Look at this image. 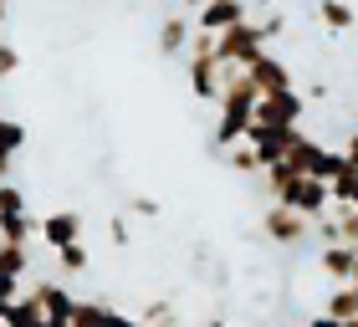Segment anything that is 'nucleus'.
I'll return each mask as SVG.
<instances>
[{"label": "nucleus", "instance_id": "34", "mask_svg": "<svg viewBox=\"0 0 358 327\" xmlns=\"http://www.w3.org/2000/svg\"><path fill=\"white\" fill-rule=\"evenodd\" d=\"M343 154H348V159L358 164V128H353V133H348V149H343Z\"/></svg>", "mask_w": 358, "mask_h": 327}, {"label": "nucleus", "instance_id": "19", "mask_svg": "<svg viewBox=\"0 0 358 327\" xmlns=\"http://www.w3.org/2000/svg\"><path fill=\"white\" fill-rule=\"evenodd\" d=\"M0 327H46V312H41L31 297H21V302L6 312V322H0Z\"/></svg>", "mask_w": 358, "mask_h": 327}, {"label": "nucleus", "instance_id": "25", "mask_svg": "<svg viewBox=\"0 0 358 327\" xmlns=\"http://www.w3.org/2000/svg\"><path fill=\"white\" fill-rule=\"evenodd\" d=\"M103 317H108V307H103V302H77L72 327H103Z\"/></svg>", "mask_w": 358, "mask_h": 327}, {"label": "nucleus", "instance_id": "33", "mask_svg": "<svg viewBox=\"0 0 358 327\" xmlns=\"http://www.w3.org/2000/svg\"><path fill=\"white\" fill-rule=\"evenodd\" d=\"M134 215H159V205H154V200H143V194H138V200H134Z\"/></svg>", "mask_w": 358, "mask_h": 327}, {"label": "nucleus", "instance_id": "1", "mask_svg": "<svg viewBox=\"0 0 358 327\" xmlns=\"http://www.w3.org/2000/svg\"><path fill=\"white\" fill-rule=\"evenodd\" d=\"M262 57H266V36H262V26H256V21L231 26V31H225V36L215 41V61H220V67H241V72H251Z\"/></svg>", "mask_w": 358, "mask_h": 327}, {"label": "nucleus", "instance_id": "5", "mask_svg": "<svg viewBox=\"0 0 358 327\" xmlns=\"http://www.w3.org/2000/svg\"><path fill=\"white\" fill-rule=\"evenodd\" d=\"M313 231H317V225L302 220L297 210H287V205H266V215H262V235L276 240V245H302Z\"/></svg>", "mask_w": 358, "mask_h": 327}, {"label": "nucleus", "instance_id": "29", "mask_svg": "<svg viewBox=\"0 0 358 327\" xmlns=\"http://www.w3.org/2000/svg\"><path fill=\"white\" fill-rule=\"evenodd\" d=\"M282 31H287V15L282 10H276V15H266V21H262V36L271 41V36H282Z\"/></svg>", "mask_w": 358, "mask_h": 327}, {"label": "nucleus", "instance_id": "41", "mask_svg": "<svg viewBox=\"0 0 358 327\" xmlns=\"http://www.w3.org/2000/svg\"><path fill=\"white\" fill-rule=\"evenodd\" d=\"M205 6H210V0H205Z\"/></svg>", "mask_w": 358, "mask_h": 327}, {"label": "nucleus", "instance_id": "37", "mask_svg": "<svg viewBox=\"0 0 358 327\" xmlns=\"http://www.w3.org/2000/svg\"><path fill=\"white\" fill-rule=\"evenodd\" d=\"M46 327H72V322H46Z\"/></svg>", "mask_w": 358, "mask_h": 327}, {"label": "nucleus", "instance_id": "31", "mask_svg": "<svg viewBox=\"0 0 358 327\" xmlns=\"http://www.w3.org/2000/svg\"><path fill=\"white\" fill-rule=\"evenodd\" d=\"M108 235L118 240V245H128V220H118V215H113V220H108Z\"/></svg>", "mask_w": 358, "mask_h": 327}, {"label": "nucleus", "instance_id": "22", "mask_svg": "<svg viewBox=\"0 0 358 327\" xmlns=\"http://www.w3.org/2000/svg\"><path fill=\"white\" fill-rule=\"evenodd\" d=\"M15 215H31L26 194L15 189V184H0V220H15Z\"/></svg>", "mask_w": 358, "mask_h": 327}, {"label": "nucleus", "instance_id": "23", "mask_svg": "<svg viewBox=\"0 0 358 327\" xmlns=\"http://www.w3.org/2000/svg\"><path fill=\"white\" fill-rule=\"evenodd\" d=\"M225 164H231L236 174H262V159H256V149H251V143H236Z\"/></svg>", "mask_w": 358, "mask_h": 327}, {"label": "nucleus", "instance_id": "17", "mask_svg": "<svg viewBox=\"0 0 358 327\" xmlns=\"http://www.w3.org/2000/svg\"><path fill=\"white\" fill-rule=\"evenodd\" d=\"M333 205H353L358 200V164L353 159H343V169H338V179H333Z\"/></svg>", "mask_w": 358, "mask_h": 327}, {"label": "nucleus", "instance_id": "21", "mask_svg": "<svg viewBox=\"0 0 358 327\" xmlns=\"http://www.w3.org/2000/svg\"><path fill=\"white\" fill-rule=\"evenodd\" d=\"M328 215L338 220V240H343V245H353V251H358V210H353V205H333Z\"/></svg>", "mask_w": 358, "mask_h": 327}, {"label": "nucleus", "instance_id": "14", "mask_svg": "<svg viewBox=\"0 0 358 327\" xmlns=\"http://www.w3.org/2000/svg\"><path fill=\"white\" fill-rule=\"evenodd\" d=\"M317 21L333 31V36H343V31L358 21V10L348 6V0H317Z\"/></svg>", "mask_w": 358, "mask_h": 327}, {"label": "nucleus", "instance_id": "8", "mask_svg": "<svg viewBox=\"0 0 358 327\" xmlns=\"http://www.w3.org/2000/svg\"><path fill=\"white\" fill-rule=\"evenodd\" d=\"M41 240L52 245V251L83 245V215H77V210H52V215L41 220Z\"/></svg>", "mask_w": 358, "mask_h": 327}, {"label": "nucleus", "instance_id": "20", "mask_svg": "<svg viewBox=\"0 0 358 327\" xmlns=\"http://www.w3.org/2000/svg\"><path fill=\"white\" fill-rule=\"evenodd\" d=\"M0 271L21 282V276L31 271V245H0Z\"/></svg>", "mask_w": 358, "mask_h": 327}, {"label": "nucleus", "instance_id": "30", "mask_svg": "<svg viewBox=\"0 0 358 327\" xmlns=\"http://www.w3.org/2000/svg\"><path fill=\"white\" fill-rule=\"evenodd\" d=\"M103 327H143V322H138V317H128V312H113V307H108Z\"/></svg>", "mask_w": 358, "mask_h": 327}, {"label": "nucleus", "instance_id": "16", "mask_svg": "<svg viewBox=\"0 0 358 327\" xmlns=\"http://www.w3.org/2000/svg\"><path fill=\"white\" fill-rule=\"evenodd\" d=\"M31 235H41V225L31 215H15V220H0V245H31Z\"/></svg>", "mask_w": 358, "mask_h": 327}, {"label": "nucleus", "instance_id": "11", "mask_svg": "<svg viewBox=\"0 0 358 327\" xmlns=\"http://www.w3.org/2000/svg\"><path fill=\"white\" fill-rule=\"evenodd\" d=\"M353 266H358V251H353V245H322V251H317V271L333 276L338 286L353 282Z\"/></svg>", "mask_w": 358, "mask_h": 327}, {"label": "nucleus", "instance_id": "39", "mask_svg": "<svg viewBox=\"0 0 358 327\" xmlns=\"http://www.w3.org/2000/svg\"><path fill=\"white\" fill-rule=\"evenodd\" d=\"M6 312H10V307H0V322H6Z\"/></svg>", "mask_w": 358, "mask_h": 327}, {"label": "nucleus", "instance_id": "36", "mask_svg": "<svg viewBox=\"0 0 358 327\" xmlns=\"http://www.w3.org/2000/svg\"><path fill=\"white\" fill-rule=\"evenodd\" d=\"M185 6H194V10H200V6H205V0H185Z\"/></svg>", "mask_w": 358, "mask_h": 327}, {"label": "nucleus", "instance_id": "18", "mask_svg": "<svg viewBox=\"0 0 358 327\" xmlns=\"http://www.w3.org/2000/svg\"><path fill=\"white\" fill-rule=\"evenodd\" d=\"M26 143V128L21 123H10V118H0V174L10 169V159H15V149Z\"/></svg>", "mask_w": 358, "mask_h": 327}, {"label": "nucleus", "instance_id": "27", "mask_svg": "<svg viewBox=\"0 0 358 327\" xmlns=\"http://www.w3.org/2000/svg\"><path fill=\"white\" fill-rule=\"evenodd\" d=\"M21 297H26V291H21V282H15V276H6V271H0V307H15Z\"/></svg>", "mask_w": 358, "mask_h": 327}, {"label": "nucleus", "instance_id": "2", "mask_svg": "<svg viewBox=\"0 0 358 327\" xmlns=\"http://www.w3.org/2000/svg\"><path fill=\"white\" fill-rule=\"evenodd\" d=\"M343 149H322V143L317 138H297V143H292V154H287V164H292V169H297L302 179H322V184H333V179H338V169H343Z\"/></svg>", "mask_w": 358, "mask_h": 327}, {"label": "nucleus", "instance_id": "13", "mask_svg": "<svg viewBox=\"0 0 358 327\" xmlns=\"http://www.w3.org/2000/svg\"><path fill=\"white\" fill-rule=\"evenodd\" d=\"M189 41H194V31L185 15H169L164 26H159V52L164 57H179V52H189Z\"/></svg>", "mask_w": 358, "mask_h": 327}, {"label": "nucleus", "instance_id": "3", "mask_svg": "<svg viewBox=\"0 0 358 327\" xmlns=\"http://www.w3.org/2000/svg\"><path fill=\"white\" fill-rule=\"evenodd\" d=\"M297 138H302V128H266V123H251V133H246V143L256 149V159H262V174L276 169V164H287Z\"/></svg>", "mask_w": 358, "mask_h": 327}, {"label": "nucleus", "instance_id": "15", "mask_svg": "<svg viewBox=\"0 0 358 327\" xmlns=\"http://www.w3.org/2000/svg\"><path fill=\"white\" fill-rule=\"evenodd\" d=\"M328 317H338V322H358V286L348 282V286H333L328 291V307H322Z\"/></svg>", "mask_w": 358, "mask_h": 327}, {"label": "nucleus", "instance_id": "26", "mask_svg": "<svg viewBox=\"0 0 358 327\" xmlns=\"http://www.w3.org/2000/svg\"><path fill=\"white\" fill-rule=\"evenodd\" d=\"M57 261H62V271H87V245H67V251H57Z\"/></svg>", "mask_w": 358, "mask_h": 327}, {"label": "nucleus", "instance_id": "9", "mask_svg": "<svg viewBox=\"0 0 358 327\" xmlns=\"http://www.w3.org/2000/svg\"><path fill=\"white\" fill-rule=\"evenodd\" d=\"M26 297L46 312V322H72V312H77V297H72L67 286H57V282H36Z\"/></svg>", "mask_w": 358, "mask_h": 327}, {"label": "nucleus", "instance_id": "28", "mask_svg": "<svg viewBox=\"0 0 358 327\" xmlns=\"http://www.w3.org/2000/svg\"><path fill=\"white\" fill-rule=\"evenodd\" d=\"M15 67H21V57H15V46H10L6 36H0V82H6Z\"/></svg>", "mask_w": 358, "mask_h": 327}, {"label": "nucleus", "instance_id": "32", "mask_svg": "<svg viewBox=\"0 0 358 327\" xmlns=\"http://www.w3.org/2000/svg\"><path fill=\"white\" fill-rule=\"evenodd\" d=\"M307 327H353V322H338V317H328V312H317V317L307 322Z\"/></svg>", "mask_w": 358, "mask_h": 327}, {"label": "nucleus", "instance_id": "38", "mask_svg": "<svg viewBox=\"0 0 358 327\" xmlns=\"http://www.w3.org/2000/svg\"><path fill=\"white\" fill-rule=\"evenodd\" d=\"M205 327H225V322H220V317H215V322H205Z\"/></svg>", "mask_w": 358, "mask_h": 327}, {"label": "nucleus", "instance_id": "10", "mask_svg": "<svg viewBox=\"0 0 358 327\" xmlns=\"http://www.w3.org/2000/svg\"><path fill=\"white\" fill-rule=\"evenodd\" d=\"M189 87L200 103H220V61L215 57H189Z\"/></svg>", "mask_w": 358, "mask_h": 327}, {"label": "nucleus", "instance_id": "12", "mask_svg": "<svg viewBox=\"0 0 358 327\" xmlns=\"http://www.w3.org/2000/svg\"><path fill=\"white\" fill-rule=\"evenodd\" d=\"M251 77H256V87H262V97H276V92H292V67H287V61L282 57H262V61H256V67H251Z\"/></svg>", "mask_w": 358, "mask_h": 327}, {"label": "nucleus", "instance_id": "42", "mask_svg": "<svg viewBox=\"0 0 358 327\" xmlns=\"http://www.w3.org/2000/svg\"><path fill=\"white\" fill-rule=\"evenodd\" d=\"M353 327H358V322H353Z\"/></svg>", "mask_w": 358, "mask_h": 327}, {"label": "nucleus", "instance_id": "35", "mask_svg": "<svg viewBox=\"0 0 358 327\" xmlns=\"http://www.w3.org/2000/svg\"><path fill=\"white\" fill-rule=\"evenodd\" d=\"M256 6H266V10H276V6H282V0H256Z\"/></svg>", "mask_w": 358, "mask_h": 327}, {"label": "nucleus", "instance_id": "24", "mask_svg": "<svg viewBox=\"0 0 358 327\" xmlns=\"http://www.w3.org/2000/svg\"><path fill=\"white\" fill-rule=\"evenodd\" d=\"M138 322H143V327H179V317H174V307H169V302H149Z\"/></svg>", "mask_w": 358, "mask_h": 327}, {"label": "nucleus", "instance_id": "4", "mask_svg": "<svg viewBox=\"0 0 358 327\" xmlns=\"http://www.w3.org/2000/svg\"><path fill=\"white\" fill-rule=\"evenodd\" d=\"M276 205L297 210L302 220H313V225H317V220H328V210H333V189L322 184V179H297V184H292Z\"/></svg>", "mask_w": 358, "mask_h": 327}, {"label": "nucleus", "instance_id": "6", "mask_svg": "<svg viewBox=\"0 0 358 327\" xmlns=\"http://www.w3.org/2000/svg\"><path fill=\"white\" fill-rule=\"evenodd\" d=\"M246 10H251V0H210V6L194 10V31H205V36H225L231 26H246Z\"/></svg>", "mask_w": 358, "mask_h": 327}, {"label": "nucleus", "instance_id": "40", "mask_svg": "<svg viewBox=\"0 0 358 327\" xmlns=\"http://www.w3.org/2000/svg\"><path fill=\"white\" fill-rule=\"evenodd\" d=\"M353 210H358V200H353Z\"/></svg>", "mask_w": 358, "mask_h": 327}, {"label": "nucleus", "instance_id": "7", "mask_svg": "<svg viewBox=\"0 0 358 327\" xmlns=\"http://www.w3.org/2000/svg\"><path fill=\"white\" fill-rule=\"evenodd\" d=\"M307 112V97L292 87V92H276V97H262V108H256V123L266 128H297Z\"/></svg>", "mask_w": 358, "mask_h": 327}]
</instances>
